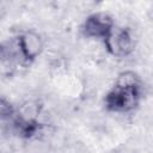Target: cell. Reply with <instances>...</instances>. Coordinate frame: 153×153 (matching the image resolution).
Returning <instances> with one entry per match:
<instances>
[{
  "mask_svg": "<svg viewBox=\"0 0 153 153\" xmlns=\"http://www.w3.org/2000/svg\"><path fill=\"white\" fill-rule=\"evenodd\" d=\"M141 94L140 84L136 85H122L117 84L109 91L105 96V106L110 111L115 112H127L133 110L139 100Z\"/></svg>",
  "mask_w": 153,
  "mask_h": 153,
  "instance_id": "obj_1",
  "label": "cell"
},
{
  "mask_svg": "<svg viewBox=\"0 0 153 153\" xmlns=\"http://www.w3.org/2000/svg\"><path fill=\"white\" fill-rule=\"evenodd\" d=\"M106 50L114 56H126L134 48V39L128 29L114 26L104 38Z\"/></svg>",
  "mask_w": 153,
  "mask_h": 153,
  "instance_id": "obj_2",
  "label": "cell"
},
{
  "mask_svg": "<svg viewBox=\"0 0 153 153\" xmlns=\"http://www.w3.org/2000/svg\"><path fill=\"white\" fill-rule=\"evenodd\" d=\"M115 26L112 18L105 12H97L86 18L82 24V33L90 38H105Z\"/></svg>",
  "mask_w": 153,
  "mask_h": 153,
  "instance_id": "obj_3",
  "label": "cell"
},
{
  "mask_svg": "<svg viewBox=\"0 0 153 153\" xmlns=\"http://www.w3.org/2000/svg\"><path fill=\"white\" fill-rule=\"evenodd\" d=\"M14 42L23 62H30L35 60L41 54L43 48L41 37L35 32H25L14 38Z\"/></svg>",
  "mask_w": 153,
  "mask_h": 153,
  "instance_id": "obj_4",
  "label": "cell"
}]
</instances>
